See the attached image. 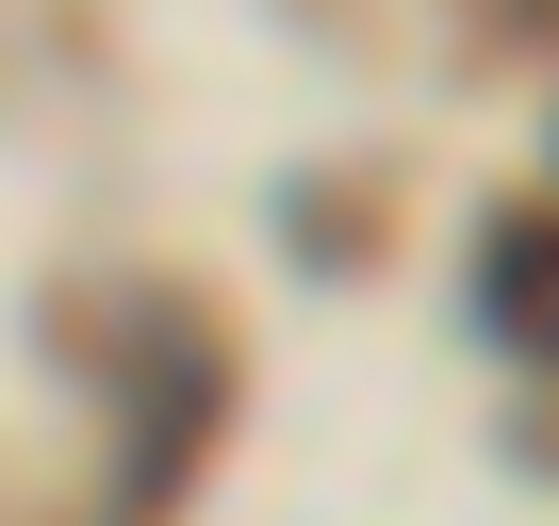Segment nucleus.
I'll use <instances>...</instances> for the list:
<instances>
[{
	"mask_svg": "<svg viewBox=\"0 0 559 526\" xmlns=\"http://www.w3.org/2000/svg\"><path fill=\"white\" fill-rule=\"evenodd\" d=\"M214 395H230V362H214V330H148V444H132V477H116V510L148 526L181 477H198V444H214Z\"/></svg>",
	"mask_w": 559,
	"mask_h": 526,
	"instance_id": "obj_1",
	"label": "nucleus"
},
{
	"mask_svg": "<svg viewBox=\"0 0 559 526\" xmlns=\"http://www.w3.org/2000/svg\"><path fill=\"white\" fill-rule=\"evenodd\" d=\"M477 263H493V280H477V297H493V330L559 362V214H493V247H477Z\"/></svg>",
	"mask_w": 559,
	"mask_h": 526,
	"instance_id": "obj_2",
	"label": "nucleus"
}]
</instances>
